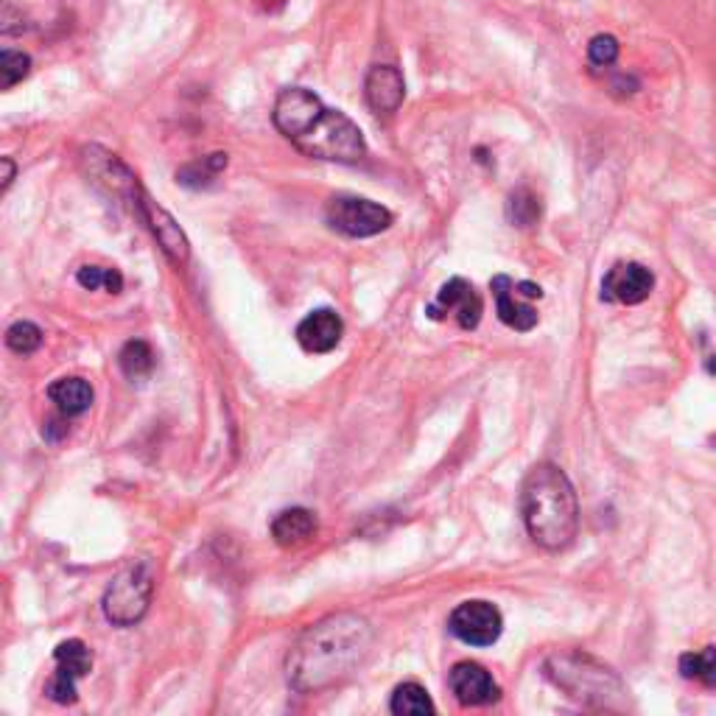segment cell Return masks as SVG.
Here are the masks:
<instances>
[{
    "mask_svg": "<svg viewBox=\"0 0 716 716\" xmlns=\"http://www.w3.org/2000/svg\"><path fill=\"white\" fill-rule=\"evenodd\" d=\"M345 322L334 308H317L297 325V341L306 352H330L339 347Z\"/></svg>",
    "mask_w": 716,
    "mask_h": 716,
    "instance_id": "4fadbf2b",
    "label": "cell"
},
{
    "mask_svg": "<svg viewBox=\"0 0 716 716\" xmlns=\"http://www.w3.org/2000/svg\"><path fill=\"white\" fill-rule=\"evenodd\" d=\"M275 127L308 157L358 162L367 155L365 135L345 112L330 110L306 87H289L275 101Z\"/></svg>",
    "mask_w": 716,
    "mask_h": 716,
    "instance_id": "7a4b0ae2",
    "label": "cell"
},
{
    "mask_svg": "<svg viewBox=\"0 0 716 716\" xmlns=\"http://www.w3.org/2000/svg\"><path fill=\"white\" fill-rule=\"evenodd\" d=\"M225 166H227V155H210L205 157V160L191 162V166L182 168V171L177 173V179L182 182V186H191V188L208 186L210 179H213Z\"/></svg>",
    "mask_w": 716,
    "mask_h": 716,
    "instance_id": "7402d4cb",
    "label": "cell"
},
{
    "mask_svg": "<svg viewBox=\"0 0 716 716\" xmlns=\"http://www.w3.org/2000/svg\"><path fill=\"white\" fill-rule=\"evenodd\" d=\"M3 168H7V173H3V191H7V188L12 186V179H14V162L9 160V157H3Z\"/></svg>",
    "mask_w": 716,
    "mask_h": 716,
    "instance_id": "4316f807",
    "label": "cell"
},
{
    "mask_svg": "<svg viewBox=\"0 0 716 716\" xmlns=\"http://www.w3.org/2000/svg\"><path fill=\"white\" fill-rule=\"evenodd\" d=\"M588 59L596 64V68H607L618 59V40L610 34H599L590 40L588 46Z\"/></svg>",
    "mask_w": 716,
    "mask_h": 716,
    "instance_id": "d4e9b609",
    "label": "cell"
},
{
    "mask_svg": "<svg viewBox=\"0 0 716 716\" xmlns=\"http://www.w3.org/2000/svg\"><path fill=\"white\" fill-rule=\"evenodd\" d=\"M520 515L537 546L560 551L577 537L579 504L574 485L557 465H537L520 487Z\"/></svg>",
    "mask_w": 716,
    "mask_h": 716,
    "instance_id": "3957f363",
    "label": "cell"
},
{
    "mask_svg": "<svg viewBox=\"0 0 716 716\" xmlns=\"http://www.w3.org/2000/svg\"><path fill=\"white\" fill-rule=\"evenodd\" d=\"M118 365H121L127 378L143 381V378H149L151 370H155V352H151V347L146 345L143 339H132L118 352Z\"/></svg>",
    "mask_w": 716,
    "mask_h": 716,
    "instance_id": "ac0fdd59",
    "label": "cell"
},
{
    "mask_svg": "<svg viewBox=\"0 0 716 716\" xmlns=\"http://www.w3.org/2000/svg\"><path fill=\"white\" fill-rule=\"evenodd\" d=\"M81 289L87 291H99L107 289L110 295H121L123 289V278L118 269H101V266H81L79 275H76Z\"/></svg>",
    "mask_w": 716,
    "mask_h": 716,
    "instance_id": "ffe728a7",
    "label": "cell"
},
{
    "mask_svg": "<svg viewBox=\"0 0 716 716\" xmlns=\"http://www.w3.org/2000/svg\"><path fill=\"white\" fill-rule=\"evenodd\" d=\"M389 710L398 716H428L437 708H434L431 697H428V692L420 683H404V686L395 688L392 699H389Z\"/></svg>",
    "mask_w": 716,
    "mask_h": 716,
    "instance_id": "e0dca14e",
    "label": "cell"
},
{
    "mask_svg": "<svg viewBox=\"0 0 716 716\" xmlns=\"http://www.w3.org/2000/svg\"><path fill=\"white\" fill-rule=\"evenodd\" d=\"M485 302H481L479 291L474 289V284H468L465 278H451L442 289L437 291L431 306L426 308V314L437 322L442 319H457V325L463 330H474L479 325Z\"/></svg>",
    "mask_w": 716,
    "mask_h": 716,
    "instance_id": "9c48e42d",
    "label": "cell"
},
{
    "mask_svg": "<svg viewBox=\"0 0 716 716\" xmlns=\"http://www.w3.org/2000/svg\"><path fill=\"white\" fill-rule=\"evenodd\" d=\"M680 675L686 680H699L705 686H716V649L705 647L699 653H688L680 658Z\"/></svg>",
    "mask_w": 716,
    "mask_h": 716,
    "instance_id": "d6986e66",
    "label": "cell"
},
{
    "mask_svg": "<svg viewBox=\"0 0 716 716\" xmlns=\"http://www.w3.org/2000/svg\"><path fill=\"white\" fill-rule=\"evenodd\" d=\"M31 59L20 51H3L0 53V87L12 90L18 81H23L29 76Z\"/></svg>",
    "mask_w": 716,
    "mask_h": 716,
    "instance_id": "cb8c5ba5",
    "label": "cell"
},
{
    "mask_svg": "<svg viewBox=\"0 0 716 716\" xmlns=\"http://www.w3.org/2000/svg\"><path fill=\"white\" fill-rule=\"evenodd\" d=\"M493 297H496L498 319H501L507 328L531 330L537 325V311L531 308V300H540L544 297V289L537 284H529V280H513L507 275H498L493 278Z\"/></svg>",
    "mask_w": 716,
    "mask_h": 716,
    "instance_id": "8992f818",
    "label": "cell"
},
{
    "mask_svg": "<svg viewBox=\"0 0 716 716\" xmlns=\"http://www.w3.org/2000/svg\"><path fill=\"white\" fill-rule=\"evenodd\" d=\"M48 398L64 417H79L93 406V387L84 378H59L48 387Z\"/></svg>",
    "mask_w": 716,
    "mask_h": 716,
    "instance_id": "2e32d148",
    "label": "cell"
},
{
    "mask_svg": "<svg viewBox=\"0 0 716 716\" xmlns=\"http://www.w3.org/2000/svg\"><path fill=\"white\" fill-rule=\"evenodd\" d=\"M509 221L515 227H531L540 219V199L529 191V188H518L507 202Z\"/></svg>",
    "mask_w": 716,
    "mask_h": 716,
    "instance_id": "44dd1931",
    "label": "cell"
},
{
    "mask_svg": "<svg viewBox=\"0 0 716 716\" xmlns=\"http://www.w3.org/2000/svg\"><path fill=\"white\" fill-rule=\"evenodd\" d=\"M140 210H143L146 221H149L151 232H155V238L160 241L162 252L171 258V263L182 266L188 260V255H191V243H188L186 232L179 230L177 221L171 219V213L168 210H162L160 205L151 202L146 193H140Z\"/></svg>",
    "mask_w": 716,
    "mask_h": 716,
    "instance_id": "5bb4252c",
    "label": "cell"
},
{
    "mask_svg": "<svg viewBox=\"0 0 716 716\" xmlns=\"http://www.w3.org/2000/svg\"><path fill=\"white\" fill-rule=\"evenodd\" d=\"M448 630L468 647H490L501 638V610L493 601H463L448 618Z\"/></svg>",
    "mask_w": 716,
    "mask_h": 716,
    "instance_id": "52a82bcc",
    "label": "cell"
},
{
    "mask_svg": "<svg viewBox=\"0 0 716 716\" xmlns=\"http://www.w3.org/2000/svg\"><path fill=\"white\" fill-rule=\"evenodd\" d=\"M328 225L350 238H370L392 225V213L384 205L358 197H336L328 202Z\"/></svg>",
    "mask_w": 716,
    "mask_h": 716,
    "instance_id": "5b68a950",
    "label": "cell"
},
{
    "mask_svg": "<svg viewBox=\"0 0 716 716\" xmlns=\"http://www.w3.org/2000/svg\"><path fill=\"white\" fill-rule=\"evenodd\" d=\"M365 96L370 110L378 112V116H392V112H398V107L404 105L406 99V81L404 76H400V70L392 68V64H376V68L367 73Z\"/></svg>",
    "mask_w": 716,
    "mask_h": 716,
    "instance_id": "7c38bea8",
    "label": "cell"
},
{
    "mask_svg": "<svg viewBox=\"0 0 716 716\" xmlns=\"http://www.w3.org/2000/svg\"><path fill=\"white\" fill-rule=\"evenodd\" d=\"M448 683H451L454 697H457L463 705H468V708L493 705L498 703V697H501V688L496 686L490 672L479 664H470V660H463V664L454 666Z\"/></svg>",
    "mask_w": 716,
    "mask_h": 716,
    "instance_id": "8fae6325",
    "label": "cell"
},
{
    "mask_svg": "<svg viewBox=\"0 0 716 716\" xmlns=\"http://www.w3.org/2000/svg\"><path fill=\"white\" fill-rule=\"evenodd\" d=\"M655 289V278L642 263H616L601 280V300L621 302V306H638L647 300Z\"/></svg>",
    "mask_w": 716,
    "mask_h": 716,
    "instance_id": "30bf717a",
    "label": "cell"
},
{
    "mask_svg": "<svg viewBox=\"0 0 716 716\" xmlns=\"http://www.w3.org/2000/svg\"><path fill=\"white\" fill-rule=\"evenodd\" d=\"M372 644L370 624L352 613H334L311 624L286 658L289 683L302 694L339 686L367 658Z\"/></svg>",
    "mask_w": 716,
    "mask_h": 716,
    "instance_id": "6da1fadb",
    "label": "cell"
},
{
    "mask_svg": "<svg viewBox=\"0 0 716 716\" xmlns=\"http://www.w3.org/2000/svg\"><path fill=\"white\" fill-rule=\"evenodd\" d=\"M151 594H155V571L146 560L132 563L123 568L116 579L110 583L105 594V616L116 627H132L146 616L151 605Z\"/></svg>",
    "mask_w": 716,
    "mask_h": 716,
    "instance_id": "277c9868",
    "label": "cell"
},
{
    "mask_svg": "<svg viewBox=\"0 0 716 716\" xmlns=\"http://www.w3.org/2000/svg\"><path fill=\"white\" fill-rule=\"evenodd\" d=\"M53 660H57V672H53L51 680L46 683V694L59 705L76 703V697H79L76 683L90 675V669H93V655H90L84 642L70 638V642L59 644L57 653H53Z\"/></svg>",
    "mask_w": 716,
    "mask_h": 716,
    "instance_id": "ba28073f",
    "label": "cell"
},
{
    "mask_svg": "<svg viewBox=\"0 0 716 716\" xmlns=\"http://www.w3.org/2000/svg\"><path fill=\"white\" fill-rule=\"evenodd\" d=\"M42 434H46L48 439H59V437H64V434H68V426H62V422L51 420L46 428H42Z\"/></svg>",
    "mask_w": 716,
    "mask_h": 716,
    "instance_id": "484cf974",
    "label": "cell"
},
{
    "mask_svg": "<svg viewBox=\"0 0 716 716\" xmlns=\"http://www.w3.org/2000/svg\"><path fill=\"white\" fill-rule=\"evenodd\" d=\"M7 345L9 350L18 352V356H31V352L40 350L42 330L37 328L34 322H14L12 328L7 330Z\"/></svg>",
    "mask_w": 716,
    "mask_h": 716,
    "instance_id": "603a6c76",
    "label": "cell"
},
{
    "mask_svg": "<svg viewBox=\"0 0 716 716\" xmlns=\"http://www.w3.org/2000/svg\"><path fill=\"white\" fill-rule=\"evenodd\" d=\"M317 515L306 507H291L284 509L278 518L272 520V537L275 544L284 549H297L306 546L314 535H317Z\"/></svg>",
    "mask_w": 716,
    "mask_h": 716,
    "instance_id": "9a60e30c",
    "label": "cell"
}]
</instances>
